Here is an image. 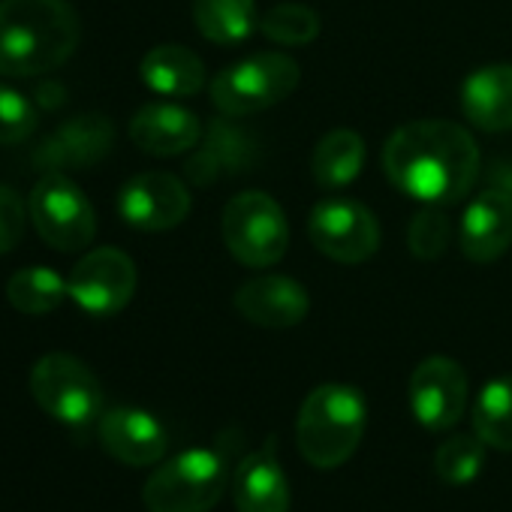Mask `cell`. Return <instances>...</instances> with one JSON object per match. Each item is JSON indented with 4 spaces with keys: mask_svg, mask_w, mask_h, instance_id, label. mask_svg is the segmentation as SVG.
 I'll return each mask as SVG.
<instances>
[{
    "mask_svg": "<svg viewBox=\"0 0 512 512\" xmlns=\"http://www.w3.org/2000/svg\"><path fill=\"white\" fill-rule=\"evenodd\" d=\"M479 145L452 121L401 124L383 148L386 178L410 199L425 205L461 202L479 178Z\"/></svg>",
    "mask_w": 512,
    "mask_h": 512,
    "instance_id": "6da1fadb",
    "label": "cell"
},
{
    "mask_svg": "<svg viewBox=\"0 0 512 512\" xmlns=\"http://www.w3.org/2000/svg\"><path fill=\"white\" fill-rule=\"evenodd\" d=\"M82 40L67 0H0V76L34 79L64 67Z\"/></svg>",
    "mask_w": 512,
    "mask_h": 512,
    "instance_id": "7a4b0ae2",
    "label": "cell"
},
{
    "mask_svg": "<svg viewBox=\"0 0 512 512\" xmlns=\"http://www.w3.org/2000/svg\"><path fill=\"white\" fill-rule=\"evenodd\" d=\"M368 404L359 389L344 383L317 386L296 419V446L320 470H335L353 458L365 437Z\"/></svg>",
    "mask_w": 512,
    "mask_h": 512,
    "instance_id": "3957f363",
    "label": "cell"
},
{
    "mask_svg": "<svg viewBox=\"0 0 512 512\" xmlns=\"http://www.w3.org/2000/svg\"><path fill=\"white\" fill-rule=\"evenodd\" d=\"M226 488V461L220 452L193 446L160 464L145 488L142 500L148 512H211Z\"/></svg>",
    "mask_w": 512,
    "mask_h": 512,
    "instance_id": "277c9868",
    "label": "cell"
},
{
    "mask_svg": "<svg viewBox=\"0 0 512 512\" xmlns=\"http://www.w3.org/2000/svg\"><path fill=\"white\" fill-rule=\"evenodd\" d=\"M299 88V64L281 52L250 55L211 82V103L220 115L247 118L284 103Z\"/></svg>",
    "mask_w": 512,
    "mask_h": 512,
    "instance_id": "5b68a950",
    "label": "cell"
},
{
    "mask_svg": "<svg viewBox=\"0 0 512 512\" xmlns=\"http://www.w3.org/2000/svg\"><path fill=\"white\" fill-rule=\"evenodd\" d=\"M223 244L241 266L269 269L290 247V223L284 208L263 190H247L226 202L220 217Z\"/></svg>",
    "mask_w": 512,
    "mask_h": 512,
    "instance_id": "8992f818",
    "label": "cell"
},
{
    "mask_svg": "<svg viewBox=\"0 0 512 512\" xmlns=\"http://www.w3.org/2000/svg\"><path fill=\"white\" fill-rule=\"evenodd\" d=\"M28 214L40 238L64 253L85 250L97 235V214L82 187L64 172H46L28 199Z\"/></svg>",
    "mask_w": 512,
    "mask_h": 512,
    "instance_id": "52a82bcc",
    "label": "cell"
},
{
    "mask_svg": "<svg viewBox=\"0 0 512 512\" xmlns=\"http://www.w3.org/2000/svg\"><path fill=\"white\" fill-rule=\"evenodd\" d=\"M34 401L64 425H88L103 410V386L97 374L70 353H49L31 371Z\"/></svg>",
    "mask_w": 512,
    "mask_h": 512,
    "instance_id": "ba28073f",
    "label": "cell"
},
{
    "mask_svg": "<svg viewBox=\"0 0 512 512\" xmlns=\"http://www.w3.org/2000/svg\"><path fill=\"white\" fill-rule=\"evenodd\" d=\"M311 244L344 266H359L380 247V223L356 199H323L308 217Z\"/></svg>",
    "mask_w": 512,
    "mask_h": 512,
    "instance_id": "9c48e42d",
    "label": "cell"
},
{
    "mask_svg": "<svg viewBox=\"0 0 512 512\" xmlns=\"http://www.w3.org/2000/svg\"><path fill=\"white\" fill-rule=\"evenodd\" d=\"M136 263L118 247L88 250L67 278L70 299L91 317L124 311L136 293Z\"/></svg>",
    "mask_w": 512,
    "mask_h": 512,
    "instance_id": "30bf717a",
    "label": "cell"
},
{
    "mask_svg": "<svg viewBox=\"0 0 512 512\" xmlns=\"http://www.w3.org/2000/svg\"><path fill=\"white\" fill-rule=\"evenodd\" d=\"M467 407V374L455 359L428 356L410 374V410L425 431H449Z\"/></svg>",
    "mask_w": 512,
    "mask_h": 512,
    "instance_id": "8fae6325",
    "label": "cell"
},
{
    "mask_svg": "<svg viewBox=\"0 0 512 512\" xmlns=\"http://www.w3.org/2000/svg\"><path fill=\"white\" fill-rule=\"evenodd\" d=\"M118 211L133 229L166 232L190 214V190L169 172H139L121 187Z\"/></svg>",
    "mask_w": 512,
    "mask_h": 512,
    "instance_id": "7c38bea8",
    "label": "cell"
},
{
    "mask_svg": "<svg viewBox=\"0 0 512 512\" xmlns=\"http://www.w3.org/2000/svg\"><path fill=\"white\" fill-rule=\"evenodd\" d=\"M256 154H260V142L253 139V133L223 115L208 124L202 145L193 151L184 172L193 184H214L247 172L256 163Z\"/></svg>",
    "mask_w": 512,
    "mask_h": 512,
    "instance_id": "4fadbf2b",
    "label": "cell"
},
{
    "mask_svg": "<svg viewBox=\"0 0 512 512\" xmlns=\"http://www.w3.org/2000/svg\"><path fill=\"white\" fill-rule=\"evenodd\" d=\"M461 253L470 263H494L512 244V196L500 187L476 193L461 217Z\"/></svg>",
    "mask_w": 512,
    "mask_h": 512,
    "instance_id": "5bb4252c",
    "label": "cell"
},
{
    "mask_svg": "<svg viewBox=\"0 0 512 512\" xmlns=\"http://www.w3.org/2000/svg\"><path fill=\"white\" fill-rule=\"evenodd\" d=\"M232 302L247 323L263 329H293L311 311L308 290L284 275H263L241 284Z\"/></svg>",
    "mask_w": 512,
    "mask_h": 512,
    "instance_id": "9a60e30c",
    "label": "cell"
},
{
    "mask_svg": "<svg viewBox=\"0 0 512 512\" xmlns=\"http://www.w3.org/2000/svg\"><path fill=\"white\" fill-rule=\"evenodd\" d=\"M115 145V127L106 115H76L67 124H61L34 154V160L49 169H79V166H94L103 160Z\"/></svg>",
    "mask_w": 512,
    "mask_h": 512,
    "instance_id": "2e32d148",
    "label": "cell"
},
{
    "mask_svg": "<svg viewBox=\"0 0 512 512\" xmlns=\"http://www.w3.org/2000/svg\"><path fill=\"white\" fill-rule=\"evenodd\" d=\"M100 443L103 449L130 464V467H148L157 464L166 455L169 437L166 428L145 410L136 407H115L100 416Z\"/></svg>",
    "mask_w": 512,
    "mask_h": 512,
    "instance_id": "e0dca14e",
    "label": "cell"
},
{
    "mask_svg": "<svg viewBox=\"0 0 512 512\" xmlns=\"http://www.w3.org/2000/svg\"><path fill=\"white\" fill-rule=\"evenodd\" d=\"M232 500L238 512H290V479L272 443L250 452L235 467Z\"/></svg>",
    "mask_w": 512,
    "mask_h": 512,
    "instance_id": "ac0fdd59",
    "label": "cell"
},
{
    "mask_svg": "<svg viewBox=\"0 0 512 512\" xmlns=\"http://www.w3.org/2000/svg\"><path fill=\"white\" fill-rule=\"evenodd\" d=\"M130 139L154 157H175L199 145V118L175 103H148L130 121Z\"/></svg>",
    "mask_w": 512,
    "mask_h": 512,
    "instance_id": "d6986e66",
    "label": "cell"
},
{
    "mask_svg": "<svg viewBox=\"0 0 512 512\" xmlns=\"http://www.w3.org/2000/svg\"><path fill=\"white\" fill-rule=\"evenodd\" d=\"M461 112L485 133L512 130V64L473 70L461 85Z\"/></svg>",
    "mask_w": 512,
    "mask_h": 512,
    "instance_id": "ffe728a7",
    "label": "cell"
},
{
    "mask_svg": "<svg viewBox=\"0 0 512 512\" xmlns=\"http://www.w3.org/2000/svg\"><path fill=\"white\" fill-rule=\"evenodd\" d=\"M139 76L160 97H193L205 85V64L184 46H157L142 58Z\"/></svg>",
    "mask_w": 512,
    "mask_h": 512,
    "instance_id": "44dd1931",
    "label": "cell"
},
{
    "mask_svg": "<svg viewBox=\"0 0 512 512\" xmlns=\"http://www.w3.org/2000/svg\"><path fill=\"white\" fill-rule=\"evenodd\" d=\"M362 163H365V142L356 130H332L326 133L317 148H314V160H311V169H314V178L320 187L326 190H341L347 184H353L362 172Z\"/></svg>",
    "mask_w": 512,
    "mask_h": 512,
    "instance_id": "7402d4cb",
    "label": "cell"
},
{
    "mask_svg": "<svg viewBox=\"0 0 512 512\" xmlns=\"http://www.w3.org/2000/svg\"><path fill=\"white\" fill-rule=\"evenodd\" d=\"M473 434L500 452H512V374L488 380L473 404Z\"/></svg>",
    "mask_w": 512,
    "mask_h": 512,
    "instance_id": "603a6c76",
    "label": "cell"
},
{
    "mask_svg": "<svg viewBox=\"0 0 512 512\" xmlns=\"http://www.w3.org/2000/svg\"><path fill=\"white\" fill-rule=\"evenodd\" d=\"M193 22L205 40L235 46L253 34L256 4L253 0H193Z\"/></svg>",
    "mask_w": 512,
    "mask_h": 512,
    "instance_id": "cb8c5ba5",
    "label": "cell"
},
{
    "mask_svg": "<svg viewBox=\"0 0 512 512\" xmlns=\"http://www.w3.org/2000/svg\"><path fill=\"white\" fill-rule=\"evenodd\" d=\"M67 296H70L67 281L49 266L19 269L7 281V302L28 317H43V314L58 311Z\"/></svg>",
    "mask_w": 512,
    "mask_h": 512,
    "instance_id": "d4e9b609",
    "label": "cell"
},
{
    "mask_svg": "<svg viewBox=\"0 0 512 512\" xmlns=\"http://www.w3.org/2000/svg\"><path fill=\"white\" fill-rule=\"evenodd\" d=\"M485 464V443L476 434H452L437 446L434 470L449 485H467Z\"/></svg>",
    "mask_w": 512,
    "mask_h": 512,
    "instance_id": "484cf974",
    "label": "cell"
},
{
    "mask_svg": "<svg viewBox=\"0 0 512 512\" xmlns=\"http://www.w3.org/2000/svg\"><path fill=\"white\" fill-rule=\"evenodd\" d=\"M260 28L278 46H308L320 34V16L308 4H275Z\"/></svg>",
    "mask_w": 512,
    "mask_h": 512,
    "instance_id": "4316f807",
    "label": "cell"
},
{
    "mask_svg": "<svg viewBox=\"0 0 512 512\" xmlns=\"http://www.w3.org/2000/svg\"><path fill=\"white\" fill-rule=\"evenodd\" d=\"M449 241H452V223L440 205H425L413 214L407 229V244L416 260L422 263L437 260V256L446 253Z\"/></svg>",
    "mask_w": 512,
    "mask_h": 512,
    "instance_id": "83f0119b",
    "label": "cell"
},
{
    "mask_svg": "<svg viewBox=\"0 0 512 512\" xmlns=\"http://www.w3.org/2000/svg\"><path fill=\"white\" fill-rule=\"evenodd\" d=\"M37 124H40L37 106L25 94L0 85V145L25 142L28 136H34Z\"/></svg>",
    "mask_w": 512,
    "mask_h": 512,
    "instance_id": "f1b7e54d",
    "label": "cell"
},
{
    "mask_svg": "<svg viewBox=\"0 0 512 512\" xmlns=\"http://www.w3.org/2000/svg\"><path fill=\"white\" fill-rule=\"evenodd\" d=\"M25 217H28V208H25L22 196L13 187L0 184V256L10 253L22 241Z\"/></svg>",
    "mask_w": 512,
    "mask_h": 512,
    "instance_id": "f546056e",
    "label": "cell"
},
{
    "mask_svg": "<svg viewBox=\"0 0 512 512\" xmlns=\"http://www.w3.org/2000/svg\"><path fill=\"white\" fill-rule=\"evenodd\" d=\"M488 178H491V187H500L512 196V163H497Z\"/></svg>",
    "mask_w": 512,
    "mask_h": 512,
    "instance_id": "4dcf8cb0",
    "label": "cell"
}]
</instances>
